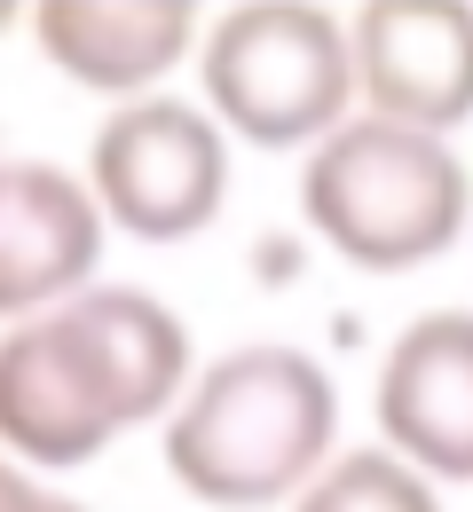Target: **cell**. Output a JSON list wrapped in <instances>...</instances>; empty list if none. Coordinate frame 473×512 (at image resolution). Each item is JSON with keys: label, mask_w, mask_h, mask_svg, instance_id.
<instances>
[{"label": "cell", "mask_w": 473, "mask_h": 512, "mask_svg": "<svg viewBox=\"0 0 473 512\" xmlns=\"http://www.w3.org/2000/svg\"><path fill=\"white\" fill-rule=\"evenodd\" d=\"M190 379V331L166 300L87 284L79 300L0 331V449L24 473H71L127 426H166Z\"/></svg>", "instance_id": "obj_1"}, {"label": "cell", "mask_w": 473, "mask_h": 512, "mask_svg": "<svg viewBox=\"0 0 473 512\" xmlns=\"http://www.w3.org/2000/svg\"><path fill=\"white\" fill-rule=\"evenodd\" d=\"M0 512H87V505L64 497V489H48L40 473H24L16 457H0Z\"/></svg>", "instance_id": "obj_11"}, {"label": "cell", "mask_w": 473, "mask_h": 512, "mask_svg": "<svg viewBox=\"0 0 473 512\" xmlns=\"http://www.w3.org/2000/svg\"><path fill=\"white\" fill-rule=\"evenodd\" d=\"M103 213L79 174L48 158H8L0 174V323L48 316L95 284Z\"/></svg>", "instance_id": "obj_8"}, {"label": "cell", "mask_w": 473, "mask_h": 512, "mask_svg": "<svg viewBox=\"0 0 473 512\" xmlns=\"http://www.w3.org/2000/svg\"><path fill=\"white\" fill-rule=\"evenodd\" d=\"M205 119L221 134H245L261 150H316L347 127L355 103V56L347 16L308 0H245L213 16L198 40Z\"/></svg>", "instance_id": "obj_4"}, {"label": "cell", "mask_w": 473, "mask_h": 512, "mask_svg": "<svg viewBox=\"0 0 473 512\" xmlns=\"http://www.w3.org/2000/svg\"><path fill=\"white\" fill-rule=\"evenodd\" d=\"M355 103L371 119L442 134L473 119V8L466 0H363L347 16Z\"/></svg>", "instance_id": "obj_6"}, {"label": "cell", "mask_w": 473, "mask_h": 512, "mask_svg": "<svg viewBox=\"0 0 473 512\" xmlns=\"http://www.w3.org/2000/svg\"><path fill=\"white\" fill-rule=\"evenodd\" d=\"M339 434V386L308 347H229L213 355L166 418V473L221 512H261L300 497Z\"/></svg>", "instance_id": "obj_2"}, {"label": "cell", "mask_w": 473, "mask_h": 512, "mask_svg": "<svg viewBox=\"0 0 473 512\" xmlns=\"http://www.w3.org/2000/svg\"><path fill=\"white\" fill-rule=\"evenodd\" d=\"M292 512H442V497L395 449H347L292 497Z\"/></svg>", "instance_id": "obj_10"}, {"label": "cell", "mask_w": 473, "mask_h": 512, "mask_svg": "<svg viewBox=\"0 0 473 512\" xmlns=\"http://www.w3.org/2000/svg\"><path fill=\"white\" fill-rule=\"evenodd\" d=\"M0 24H16V8H0Z\"/></svg>", "instance_id": "obj_12"}, {"label": "cell", "mask_w": 473, "mask_h": 512, "mask_svg": "<svg viewBox=\"0 0 473 512\" xmlns=\"http://www.w3.org/2000/svg\"><path fill=\"white\" fill-rule=\"evenodd\" d=\"M379 449L426 481H473V308H434L379 355Z\"/></svg>", "instance_id": "obj_7"}, {"label": "cell", "mask_w": 473, "mask_h": 512, "mask_svg": "<svg viewBox=\"0 0 473 512\" xmlns=\"http://www.w3.org/2000/svg\"><path fill=\"white\" fill-rule=\"evenodd\" d=\"M87 197L142 245H182L229 197V134L182 95L119 103L87 142Z\"/></svg>", "instance_id": "obj_5"}, {"label": "cell", "mask_w": 473, "mask_h": 512, "mask_svg": "<svg viewBox=\"0 0 473 512\" xmlns=\"http://www.w3.org/2000/svg\"><path fill=\"white\" fill-rule=\"evenodd\" d=\"M300 213L339 260L371 276H403L458 245V229L473 221V182L442 134L363 111L308 150Z\"/></svg>", "instance_id": "obj_3"}, {"label": "cell", "mask_w": 473, "mask_h": 512, "mask_svg": "<svg viewBox=\"0 0 473 512\" xmlns=\"http://www.w3.org/2000/svg\"><path fill=\"white\" fill-rule=\"evenodd\" d=\"M32 40L71 87L142 103L205 32L190 0H40Z\"/></svg>", "instance_id": "obj_9"}, {"label": "cell", "mask_w": 473, "mask_h": 512, "mask_svg": "<svg viewBox=\"0 0 473 512\" xmlns=\"http://www.w3.org/2000/svg\"><path fill=\"white\" fill-rule=\"evenodd\" d=\"M0 174H8V150H0Z\"/></svg>", "instance_id": "obj_13"}]
</instances>
